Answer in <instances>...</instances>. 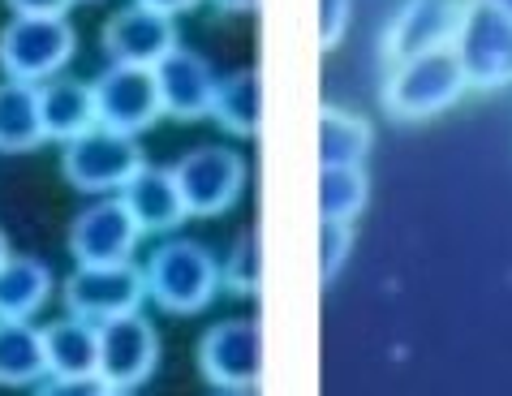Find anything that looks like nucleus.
<instances>
[{
    "mask_svg": "<svg viewBox=\"0 0 512 396\" xmlns=\"http://www.w3.org/2000/svg\"><path fill=\"white\" fill-rule=\"evenodd\" d=\"M465 91H469V78L461 69L457 48H435V52H418V56H409V61L388 65L383 108H388L396 121H426V117H439L444 108H452Z\"/></svg>",
    "mask_w": 512,
    "mask_h": 396,
    "instance_id": "1",
    "label": "nucleus"
},
{
    "mask_svg": "<svg viewBox=\"0 0 512 396\" xmlns=\"http://www.w3.org/2000/svg\"><path fill=\"white\" fill-rule=\"evenodd\" d=\"M142 276H147V297L155 306H164L168 315H198L220 289L216 254L190 242V237H168L155 246Z\"/></svg>",
    "mask_w": 512,
    "mask_h": 396,
    "instance_id": "2",
    "label": "nucleus"
},
{
    "mask_svg": "<svg viewBox=\"0 0 512 396\" xmlns=\"http://www.w3.org/2000/svg\"><path fill=\"white\" fill-rule=\"evenodd\" d=\"M78 35L65 18H13L0 31V69L9 82L44 87L74 61Z\"/></svg>",
    "mask_w": 512,
    "mask_h": 396,
    "instance_id": "3",
    "label": "nucleus"
},
{
    "mask_svg": "<svg viewBox=\"0 0 512 396\" xmlns=\"http://www.w3.org/2000/svg\"><path fill=\"white\" fill-rule=\"evenodd\" d=\"M142 164L147 160H142L138 138L121 130H104V125H95V130L78 134L74 143H65V155H61L65 181L82 194H121Z\"/></svg>",
    "mask_w": 512,
    "mask_h": 396,
    "instance_id": "4",
    "label": "nucleus"
},
{
    "mask_svg": "<svg viewBox=\"0 0 512 396\" xmlns=\"http://www.w3.org/2000/svg\"><path fill=\"white\" fill-rule=\"evenodd\" d=\"M198 371L224 392H254L263 375V328L259 319H224L198 341Z\"/></svg>",
    "mask_w": 512,
    "mask_h": 396,
    "instance_id": "5",
    "label": "nucleus"
},
{
    "mask_svg": "<svg viewBox=\"0 0 512 396\" xmlns=\"http://www.w3.org/2000/svg\"><path fill=\"white\" fill-rule=\"evenodd\" d=\"M474 5L478 0H405V9L383 31V44H379L383 61L396 65L418 52L452 48Z\"/></svg>",
    "mask_w": 512,
    "mask_h": 396,
    "instance_id": "6",
    "label": "nucleus"
},
{
    "mask_svg": "<svg viewBox=\"0 0 512 396\" xmlns=\"http://www.w3.org/2000/svg\"><path fill=\"white\" fill-rule=\"evenodd\" d=\"M457 56L469 87L495 91L512 82V13L495 9L491 0H478L457 35Z\"/></svg>",
    "mask_w": 512,
    "mask_h": 396,
    "instance_id": "7",
    "label": "nucleus"
},
{
    "mask_svg": "<svg viewBox=\"0 0 512 396\" xmlns=\"http://www.w3.org/2000/svg\"><path fill=\"white\" fill-rule=\"evenodd\" d=\"M190 216H224L246 190V160L229 147H194L173 164Z\"/></svg>",
    "mask_w": 512,
    "mask_h": 396,
    "instance_id": "8",
    "label": "nucleus"
},
{
    "mask_svg": "<svg viewBox=\"0 0 512 396\" xmlns=\"http://www.w3.org/2000/svg\"><path fill=\"white\" fill-rule=\"evenodd\" d=\"M142 297H147V276H142V267H134V263L78 267V272L65 280V306H69V315L91 319V323L138 315Z\"/></svg>",
    "mask_w": 512,
    "mask_h": 396,
    "instance_id": "9",
    "label": "nucleus"
},
{
    "mask_svg": "<svg viewBox=\"0 0 512 396\" xmlns=\"http://www.w3.org/2000/svg\"><path fill=\"white\" fill-rule=\"evenodd\" d=\"M95 91V117L104 130L142 134L164 117L160 87H155V69L138 65H108L104 74L91 82Z\"/></svg>",
    "mask_w": 512,
    "mask_h": 396,
    "instance_id": "10",
    "label": "nucleus"
},
{
    "mask_svg": "<svg viewBox=\"0 0 512 396\" xmlns=\"http://www.w3.org/2000/svg\"><path fill=\"white\" fill-rule=\"evenodd\" d=\"M160 362V336L142 315H121L99 323V384L130 392L147 384Z\"/></svg>",
    "mask_w": 512,
    "mask_h": 396,
    "instance_id": "11",
    "label": "nucleus"
},
{
    "mask_svg": "<svg viewBox=\"0 0 512 396\" xmlns=\"http://www.w3.org/2000/svg\"><path fill=\"white\" fill-rule=\"evenodd\" d=\"M138 237L142 229L134 224L130 211H125L121 198H99V203L82 207L74 224H69V254L78 259V267L130 263Z\"/></svg>",
    "mask_w": 512,
    "mask_h": 396,
    "instance_id": "12",
    "label": "nucleus"
},
{
    "mask_svg": "<svg viewBox=\"0 0 512 396\" xmlns=\"http://www.w3.org/2000/svg\"><path fill=\"white\" fill-rule=\"evenodd\" d=\"M104 48L112 56V65L155 69L181 44H177V26L168 13H155L147 5H125L117 18L104 26Z\"/></svg>",
    "mask_w": 512,
    "mask_h": 396,
    "instance_id": "13",
    "label": "nucleus"
},
{
    "mask_svg": "<svg viewBox=\"0 0 512 396\" xmlns=\"http://www.w3.org/2000/svg\"><path fill=\"white\" fill-rule=\"evenodd\" d=\"M216 74L198 52L177 48L155 65V87H160V104L164 117L177 121H198L211 117V99H216Z\"/></svg>",
    "mask_w": 512,
    "mask_h": 396,
    "instance_id": "14",
    "label": "nucleus"
},
{
    "mask_svg": "<svg viewBox=\"0 0 512 396\" xmlns=\"http://www.w3.org/2000/svg\"><path fill=\"white\" fill-rule=\"evenodd\" d=\"M121 203H125V211L134 216V224L142 233H173L177 224L190 216L173 168L142 164L138 173L130 177V186L121 190Z\"/></svg>",
    "mask_w": 512,
    "mask_h": 396,
    "instance_id": "15",
    "label": "nucleus"
},
{
    "mask_svg": "<svg viewBox=\"0 0 512 396\" xmlns=\"http://www.w3.org/2000/svg\"><path fill=\"white\" fill-rule=\"evenodd\" d=\"M39 117H44V134L56 143H74L78 134H87L99 125L95 117V91L91 82L78 78H52L39 87Z\"/></svg>",
    "mask_w": 512,
    "mask_h": 396,
    "instance_id": "16",
    "label": "nucleus"
},
{
    "mask_svg": "<svg viewBox=\"0 0 512 396\" xmlns=\"http://www.w3.org/2000/svg\"><path fill=\"white\" fill-rule=\"evenodd\" d=\"M48 375L65 379H99V323L65 315L44 328Z\"/></svg>",
    "mask_w": 512,
    "mask_h": 396,
    "instance_id": "17",
    "label": "nucleus"
},
{
    "mask_svg": "<svg viewBox=\"0 0 512 396\" xmlns=\"http://www.w3.org/2000/svg\"><path fill=\"white\" fill-rule=\"evenodd\" d=\"M48 379L44 332L31 319H0V384L26 388Z\"/></svg>",
    "mask_w": 512,
    "mask_h": 396,
    "instance_id": "18",
    "label": "nucleus"
},
{
    "mask_svg": "<svg viewBox=\"0 0 512 396\" xmlns=\"http://www.w3.org/2000/svg\"><path fill=\"white\" fill-rule=\"evenodd\" d=\"M52 297V272L44 259L9 254L0 263V319H31Z\"/></svg>",
    "mask_w": 512,
    "mask_h": 396,
    "instance_id": "19",
    "label": "nucleus"
},
{
    "mask_svg": "<svg viewBox=\"0 0 512 396\" xmlns=\"http://www.w3.org/2000/svg\"><path fill=\"white\" fill-rule=\"evenodd\" d=\"M44 117H39V87L26 82H0V151L26 155L44 143Z\"/></svg>",
    "mask_w": 512,
    "mask_h": 396,
    "instance_id": "20",
    "label": "nucleus"
},
{
    "mask_svg": "<svg viewBox=\"0 0 512 396\" xmlns=\"http://www.w3.org/2000/svg\"><path fill=\"white\" fill-rule=\"evenodd\" d=\"M211 117L237 138H254L263 121V78L259 69H237V74L216 82V99H211Z\"/></svg>",
    "mask_w": 512,
    "mask_h": 396,
    "instance_id": "21",
    "label": "nucleus"
},
{
    "mask_svg": "<svg viewBox=\"0 0 512 396\" xmlns=\"http://www.w3.org/2000/svg\"><path fill=\"white\" fill-rule=\"evenodd\" d=\"M371 155V125L345 108H319V168L323 164H366Z\"/></svg>",
    "mask_w": 512,
    "mask_h": 396,
    "instance_id": "22",
    "label": "nucleus"
},
{
    "mask_svg": "<svg viewBox=\"0 0 512 396\" xmlns=\"http://www.w3.org/2000/svg\"><path fill=\"white\" fill-rule=\"evenodd\" d=\"M366 198H371V181H366L362 164H323L319 168V220L349 224L362 216Z\"/></svg>",
    "mask_w": 512,
    "mask_h": 396,
    "instance_id": "23",
    "label": "nucleus"
},
{
    "mask_svg": "<svg viewBox=\"0 0 512 396\" xmlns=\"http://www.w3.org/2000/svg\"><path fill=\"white\" fill-rule=\"evenodd\" d=\"M220 285H229L233 293H259L263 289V242L259 233L237 237V246L229 250V263L220 267Z\"/></svg>",
    "mask_w": 512,
    "mask_h": 396,
    "instance_id": "24",
    "label": "nucleus"
},
{
    "mask_svg": "<svg viewBox=\"0 0 512 396\" xmlns=\"http://www.w3.org/2000/svg\"><path fill=\"white\" fill-rule=\"evenodd\" d=\"M349 250H353L349 224L323 220V224H319V276H323V285H327V280H336V272H340V267H345V259H349Z\"/></svg>",
    "mask_w": 512,
    "mask_h": 396,
    "instance_id": "25",
    "label": "nucleus"
},
{
    "mask_svg": "<svg viewBox=\"0 0 512 396\" xmlns=\"http://www.w3.org/2000/svg\"><path fill=\"white\" fill-rule=\"evenodd\" d=\"M345 22H349V0H319V44L323 48L340 44Z\"/></svg>",
    "mask_w": 512,
    "mask_h": 396,
    "instance_id": "26",
    "label": "nucleus"
},
{
    "mask_svg": "<svg viewBox=\"0 0 512 396\" xmlns=\"http://www.w3.org/2000/svg\"><path fill=\"white\" fill-rule=\"evenodd\" d=\"M99 379H65V375H48L44 384H39L35 396H99Z\"/></svg>",
    "mask_w": 512,
    "mask_h": 396,
    "instance_id": "27",
    "label": "nucleus"
},
{
    "mask_svg": "<svg viewBox=\"0 0 512 396\" xmlns=\"http://www.w3.org/2000/svg\"><path fill=\"white\" fill-rule=\"evenodd\" d=\"M74 0H9L13 18H65Z\"/></svg>",
    "mask_w": 512,
    "mask_h": 396,
    "instance_id": "28",
    "label": "nucleus"
},
{
    "mask_svg": "<svg viewBox=\"0 0 512 396\" xmlns=\"http://www.w3.org/2000/svg\"><path fill=\"white\" fill-rule=\"evenodd\" d=\"M134 5H147V9H155V13H168V18H177V13L194 9L198 0H134Z\"/></svg>",
    "mask_w": 512,
    "mask_h": 396,
    "instance_id": "29",
    "label": "nucleus"
},
{
    "mask_svg": "<svg viewBox=\"0 0 512 396\" xmlns=\"http://www.w3.org/2000/svg\"><path fill=\"white\" fill-rule=\"evenodd\" d=\"M211 5H220L224 13H250L259 9V0H211Z\"/></svg>",
    "mask_w": 512,
    "mask_h": 396,
    "instance_id": "30",
    "label": "nucleus"
},
{
    "mask_svg": "<svg viewBox=\"0 0 512 396\" xmlns=\"http://www.w3.org/2000/svg\"><path fill=\"white\" fill-rule=\"evenodd\" d=\"M9 259V242H5V233H0V263Z\"/></svg>",
    "mask_w": 512,
    "mask_h": 396,
    "instance_id": "31",
    "label": "nucleus"
},
{
    "mask_svg": "<svg viewBox=\"0 0 512 396\" xmlns=\"http://www.w3.org/2000/svg\"><path fill=\"white\" fill-rule=\"evenodd\" d=\"M99 396H130V392H121V388H99Z\"/></svg>",
    "mask_w": 512,
    "mask_h": 396,
    "instance_id": "32",
    "label": "nucleus"
},
{
    "mask_svg": "<svg viewBox=\"0 0 512 396\" xmlns=\"http://www.w3.org/2000/svg\"><path fill=\"white\" fill-rule=\"evenodd\" d=\"M495 9H504V13H512V0H491Z\"/></svg>",
    "mask_w": 512,
    "mask_h": 396,
    "instance_id": "33",
    "label": "nucleus"
},
{
    "mask_svg": "<svg viewBox=\"0 0 512 396\" xmlns=\"http://www.w3.org/2000/svg\"><path fill=\"white\" fill-rule=\"evenodd\" d=\"M224 396H254V392H224Z\"/></svg>",
    "mask_w": 512,
    "mask_h": 396,
    "instance_id": "34",
    "label": "nucleus"
}]
</instances>
